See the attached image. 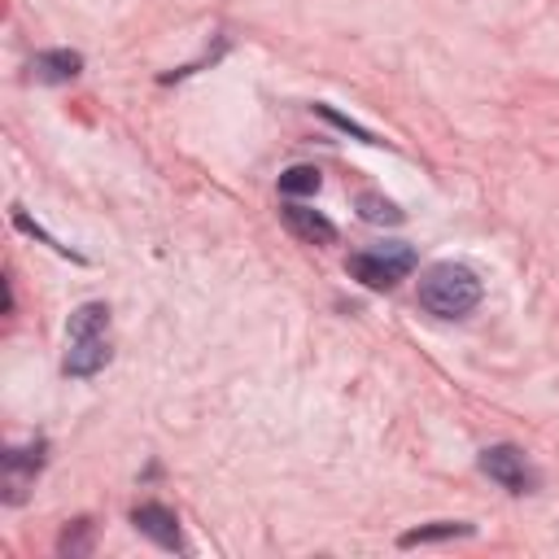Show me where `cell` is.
<instances>
[{"instance_id":"2","label":"cell","mask_w":559,"mask_h":559,"mask_svg":"<svg viewBox=\"0 0 559 559\" xmlns=\"http://www.w3.org/2000/svg\"><path fill=\"white\" fill-rule=\"evenodd\" d=\"M70 349H66V376H96L109 362V310L100 301H87L70 314Z\"/></svg>"},{"instance_id":"1","label":"cell","mask_w":559,"mask_h":559,"mask_svg":"<svg viewBox=\"0 0 559 559\" xmlns=\"http://www.w3.org/2000/svg\"><path fill=\"white\" fill-rule=\"evenodd\" d=\"M480 301V280L463 262H437L419 275V306L437 319H463Z\"/></svg>"},{"instance_id":"4","label":"cell","mask_w":559,"mask_h":559,"mask_svg":"<svg viewBox=\"0 0 559 559\" xmlns=\"http://www.w3.org/2000/svg\"><path fill=\"white\" fill-rule=\"evenodd\" d=\"M480 472H485L493 485L511 489V493H533V489H537V480H542V476H537V467L528 463V454H524L520 445H511V441L480 450Z\"/></svg>"},{"instance_id":"11","label":"cell","mask_w":559,"mask_h":559,"mask_svg":"<svg viewBox=\"0 0 559 559\" xmlns=\"http://www.w3.org/2000/svg\"><path fill=\"white\" fill-rule=\"evenodd\" d=\"M280 192L284 197H310V192H319V170L314 166H288L280 175Z\"/></svg>"},{"instance_id":"8","label":"cell","mask_w":559,"mask_h":559,"mask_svg":"<svg viewBox=\"0 0 559 559\" xmlns=\"http://www.w3.org/2000/svg\"><path fill=\"white\" fill-rule=\"evenodd\" d=\"M79 70H83V57L70 48H48V52L31 57V74L39 83H70V79H79Z\"/></svg>"},{"instance_id":"9","label":"cell","mask_w":559,"mask_h":559,"mask_svg":"<svg viewBox=\"0 0 559 559\" xmlns=\"http://www.w3.org/2000/svg\"><path fill=\"white\" fill-rule=\"evenodd\" d=\"M472 524L463 520H437V524H419L411 533H402V546H419V542H441V537H467Z\"/></svg>"},{"instance_id":"10","label":"cell","mask_w":559,"mask_h":559,"mask_svg":"<svg viewBox=\"0 0 559 559\" xmlns=\"http://www.w3.org/2000/svg\"><path fill=\"white\" fill-rule=\"evenodd\" d=\"M358 214H362L367 223H384V227H397V223L406 218V214H402L389 197H380V192H362V197H358Z\"/></svg>"},{"instance_id":"6","label":"cell","mask_w":559,"mask_h":559,"mask_svg":"<svg viewBox=\"0 0 559 559\" xmlns=\"http://www.w3.org/2000/svg\"><path fill=\"white\" fill-rule=\"evenodd\" d=\"M39 467H44V441H35L26 450H9L4 454V498L22 502V493H26V485L35 480Z\"/></svg>"},{"instance_id":"7","label":"cell","mask_w":559,"mask_h":559,"mask_svg":"<svg viewBox=\"0 0 559 559\" xmlns=\"http://www.w3.org/2000/svg\"><path fill=\"white\" fill-rule=\"evenodd\" d=\"M284 227H288L293 236H301L306 245H332V240H336L332 218H323L319 210H306L301 201H288V205H284Z\"/></svg>"},{"instance_id":"5","label":"cell","mask_w":559,"mask_h":559,"mask_svg":"<svg viewBox=\"0 0 559 559\" xmlns=\"http://www.w3.org/2000/svg\"><path fill=\"white\" fill-rule=\"evenodd\" d=\"M131 524H135L144 537H153L162 550H183L179 515H175L170 507H162V502H140V507L131 511Z\"/></svg>"},{"instance_id":"3","label":"cell","mask_w":559,"mask_h":559,"mask_svg":"<svg viewBox=\"0 0 559 559\" xmlns=\"http://www.w3.org/2000/svg\"><path fill=\"white\" fill-rule=\"evenodd\" d=\"M415 271V249L411 245H376V249H358L349 253V275L367 288H393L397 280H406Z\"/></svg>"},{"instance_id":"12","label":"cell","mask_w":559,"mask_h":559,"mask_svg":"<svg viewBox=\"0 0 559 559\" xmlns=\"http://www.w3.org/2000/svg\"><path fill=\"white\" fill-rule=\"evenodd\" d=\"M87 520H74V528H66L61 533V555H83L87 550Z\"/></svg>"}]
</instances>
